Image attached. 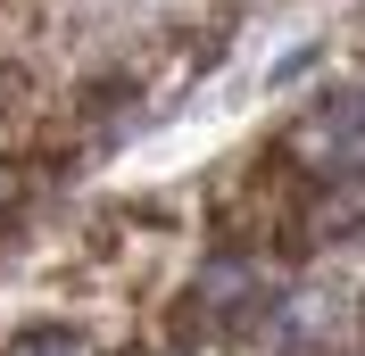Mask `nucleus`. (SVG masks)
I'll return each instance as SVG.
<instances>
[{"label": "nucleus", "mask_w": 365, "mask_h": 356, "mask_svg": "<svg viewBox=\"0 0 365 356\" xmlns=\"http://www.w3.org/2000/svg\"><path fill=\"white\" fill-rule=\"evenodd\" d=\"M257 307H266V282H257L250 257H225L191 282V307H182V340H225V332H250Z\"/></svg>", "instance_id": "obj_1"}, {"label": "nucleus", "mask_w": 365, "mask_h": 356, "mask_svg": "<svg viewBox=\"0 0 365 356\" xmlns=\"http://www.w3.org/2000/svg\"><path fill=\"white\" fill-rule=\"evenodd\" d=\"M299 224H307V241H349V232H365V166H341V174H324Z\"/></svg>", "instance_id": "obj_2"}, {"label": "nucleus", "mask_w": 365, "mask_h": 356, "mask_svg": "<svg viewBox=\"0 0 365 356\" xmlns=\"http://www.w3.org/2000/svg\"><path fill=\"white\" fill-rule=\"evenodd\" d=\"M365 141V91H332L307 125H299V150L307 157H357Z\"/></svg>", "instance_id": "obj_3"}, {"label": "nucleus", "mask_w": 365, "mask_h": 356, "mask_svg": "<svg viewBox=\"0 0 365 356\" xmlns=\"http://www.w3.org/2000/svg\"><path fill=\"white\" fill-rule=\"evenodd\" d=\"M0 356H91V340L75 323H34V332H17Z\"/></svg>", "instance_id": "obj_4"}]
</instances>
